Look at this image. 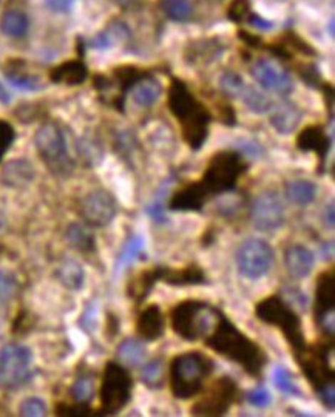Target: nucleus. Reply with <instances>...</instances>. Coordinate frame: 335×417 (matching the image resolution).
Listing matches in <instances>:
<instances>
[{"label":"nucleus","mask_w":335,"mask_h":417,"mask_svg":"<svg viewBox=\"0 0 335 417\" xmlns=\"http://www.w3.org/2000/svg\"><path fill=\"white\" fill-rule=\"evenodd\" d=\"M247 22L252 26L258 28V30H263V31H269V30H272V28H274V24L271 21H266V19H263L262 16H258L254 11L249 14Z\"/></svg>","instance_id":"nucleus-50"},{"label":"nucleus","mask_w":335,"mask_h":417,"mask_svg":"<svg viewBox=\"0 0 335 417\" xmlns=\"http://www.w3.org/2000/svg\"><path fill=\"white\" fill-rule=\"evenodd\" d=\"M163 11L173 22L184 24L193 16V5L190 0H163Z\"/></svg>","instance_id":"nucleus-35"},{"label":"nucleus","mask_w":335,"mask_h":417,"mask_svg":"<svg viewBox=\"0 0 335 417\" xmlns=\"http://www.w3.org/2000/svg\"><path fill=\"white\" fill-rule=\"evenodd\" d=\"M303 119V111L300 107H297L292 102H284V104L278 105L274 113L271 115V125L275 128V132L280 135H291L294 133L297 127L300 125Z\"/></svg>","instance_id":"nucleus-24"},{"label":"nucleus","mask_w":335,"mask_h":417,"mask_svg":"<svg viewBox=\"0 0 335 417\" xmlns=\"http://www.w3.org/2000/svg\"><path fill=\"white\" fill-rule=\"evenodd\" d=\"M332 351V343H317L311 348L306 346L302 354L295 359L308 382L317 393L335 383V373L329 359Z\"/></svg>","instance_id":"nucleus-12"},{"label":"nucleus","mask_w":335,"mask_h":417,"mask_svg":"<svg viewBox=\"0 0 335 417\" xmlns=\"http://www.w3.org/2000/svg\"><path fill=\"white\" fill-rule=\"evenodd\" d=\"M283 262L286 271L295 280H304L312 272L315 266V255L311 249L303 244H294L284 250Z\"/></svg>","instance_id":"nucleus-19"},{"label":"nucleus","mask_w":335,"mask_h":417,"mask_svg":"<svg viewBox=\"0 0 335 417\" xmlns=\"http://www.w3.org/2000/svg\"><path fill=\"white\" fill-rule=\"evenodd\" d=\"M46 403L39 397H28L19 406V413L26 417H41L46 414Z\"/></svg>","instance_id":"nucleus-43"},{"label":"nucleus","mask_w":335,"mask_h":417,"mask_svg":"<svg viewBox=\"0 0 335 417\" xmlns=\"http://www.w3.org/2000/svg\"><path fill=\"white\" fill-rule=\"evenodd\" d=\"M235 262L241 275L250 282H257L271 272L275 254L267 241L262 238H247L238 246Z\"/></svg>","instance_id":"nucleus-9"},{"label":"nucleus","mask_w":335,"mask_h":417,"mask_svg":"<svg viewBox=\"0 0 335 417\" xmlns=\"http://www.w3.org/2000/svg\"><path fill=\"white\" fill-rule=\"evenodd\" d=\"M76 0H45V6L53 13H70Z\"/></svg>","instance_id":"nucleus-48"},{"label":"nucleus","mask_w":335,"mask_h":417,"mask_svg":"<svg viewBox=\"0 0 335 417\" xmlns=\"http://www.w3.org/2000/svg\"><path fill=\"white\" fill-rule=\"evenodd\" d=\"M286 198L295 206H309L317 198V185L308 180H292L286 182L284 187Z\"/></svg>","instance_id":"nucleus-28"},{"label":"nucleus","mask_w":335,"mask_h":417,"mask_svg":"<svg viewBox=\"0 0 335 417\" xmlns=\"http://www.w3.org/2000/svg\"><path fill=\"white\" fill-rule=\"evenodd\" d=\"M204 343L217 354L239 365L250 377H262L264 365L267 364L266 352L257 341L239 331L222 312L209 336L204 339Z\"/></svg>","instance_id":"nucleus-1"},{"label":"nucleus","mask_w":335,"mask_h":417,"mask_svg":"<svg viewBox=\"0 0 335 417\" xmlns=\"http://www.w3.org/2000/svg\"><path fill=\"white\" fill-rule=\"evenodd\" d=\"M274 385L280 389V391L286 396H294V397H302L303 393L297 383V380L294 377V374L291 373L289 369L284 368V366H277L274 369Z\"/></svg>","instance_id":"nucleus-36"},{"label":"nucleus","mask_w":335,"mask_h":417,"mask_svg":"<svg viewBox=\"0 0 335 417\" xmlns=\"http://www.w3.org/2000/svg\"><path fill=\"white\" fill-rule=\"evenodd\" d=\"M250 220L259 232H274L282 229L286 222V209L282 198L274 190H264L252 201Z\"/></svg>","instance_id":"nucleus-13"},{"label":"nucleus","mask_w":335,"mask_h":417,"mask_svg":"<svg viewBox=\"0 0 335 417\" xmlns=\"http://www.w3.org/2000/svg\"><path fill=\"white\" fill-rule=\"evenodd\" d=\"M6 79L9 81L11 86L22 91H39L43 88V83L31 74L19 73V71H8Z\"/></svg>","instance_id":"nucleus-39"},{"label":"nucleus","mask_w":335,"mask_h":417,"mask_svg":"<svg viewBox=\"0 0 335 417\" xmlns=\"http://www.w3.org/2000/svg\"><path fill=\"white\" fill-rule=\"evenodd\" d=\"M36 176L34 165L28 160H11L8 161L0 172V181H2L6 187L11 189H22L30 185Z\"/></svg>","instance_id":"nucleus-21"},{"label":"nucleus","mask_w":335,"mask_h":417,"mask_svg":"<svg viewBox=\"0 0 335 417\" xmlns=\"http://www.w3.org/2000/svg\"><path fill=\"white\" fill-rule=\"evenodd\" d=\"M130 95H132V101L138 107L150 108L160 101L163 95V86L156 78L144 74V76L130 88Z\"/></svg>","instance_id":"nucleus-23"},{"label":"nucleus","mask_w":335,"mask_h":417,"mask_svg":"<svg viewBox=\"0 0 335 417\" xmlns=\"http://www.w3.org/2000/svg\"><path fill=\"white\" fill-rule=\"evenodd\" d=\"M246 82L237 73H226L220 79V88L229 98H239L241 91L244 90Z\"/></svg>","instance_id":"nucleus-41"},{"label":"nucleus","mask_w":335,"mask_h":417,"mask_svg":"<svg viewBox=\"0 0 335 417\" xmlns=\"http://www.w3.org/2000/svg\"><path fill=\"white\" fill-rule=\"evenodd\" d=\"M220 315L221 311L206 302L184 300L172 308L170 326L176 336L185 341H197L209 336Z\"/></svg>","instance_id":"nucleus-5"},{"label":"nucleus","mask_w":335,"mask_h":417,"mask_svg":"<svg viewBox=\"0 0 335 417\" xmlns=\"http://www.w3.org/2000/svg\"><path fill=\"white\" fill-rule=\"evenodd\" d=\"M317 394H319L320 401H321V403L324 406L329 408V410H334V408H335V383L329 385L326 388H323L321 391H319Z\"/></svg>","instance_id":"nucleus-49"},{"label":"nucleus","mask_w":335,"mask_h":417,"mask_svg":"<svg viewBox=\"0 0 335 417\" xmlns=\"http://www.w3.org/2000/svg\"><path fill=\"white\" fill-rule=\"evenodd\" d=\"M250 13H252V9H250L249 0H234L229 8V17L238 24L247 22Z\"/></svg>","instance_id":"nucleus-45"},{"label":"nucleus","mask_w":335,"mask_h":417,"mask_svg":"<svg viewBox=\"0 0 335 417\" xmlns=\"http://www.w3.org/2000/svg\"><path fill=\"white\" fill-rule=\"evenodd\" d=\"M19 291V280L14 272L0 269V302L13 300Z\"/></svg>","instance_id":"nucleus-40"},{"label":"nucleus","mask_w":335,"mask_h":417,"mask_svg":"<svg viewBox=\"0 0 335 417\" xmlns=\"http://www.w3.org/2000/svg\"><path fill=\"white\" fill-rule=\"evenodd\" d=\"M0 30L8 37L21 39L30 30V19L22 11H6L0 19Z\"/></svg>","instance_id":"nucleus-31"},{"label":"nucleus","mask_w":335,"mask_h":417,"mask_svg":"<svg viewBox=\"0 0 335 417\" xmlns=\"http://www.w3.org/2000/svg\"><path fill=\"white\" fill-rule=\"evenodd\" d=\"M221 53L222 48L218 41H201L192 43V46L187 50V54H185V59L189 61V63H210Z\"/></svg>","instance_id":"nucleus-32"},{"label":"nucleus","mask_w":335,"mask_h":417,"mask_svg":"<svg viewBox=\"0 0 335 417\" xmlns=\"http://www.w3.org/2000/svg\"><path fill=\"white\" fill-rule=\"evenodd\" d=\"M210 198L212 195L204 187L201 180H198L182 185L172 193L167 209L172 212H201Z\"/></svg>","instance_id":"nucleus-17"},{"label":"nucleus","mask_w":335,"mask_h":417,"mask_svg":"<svg viewBox=\"0 0 335 417\" xmlns=\"http://www.w3.org/2000/svg\"><path fill=\"white\" fill-rule=\"evenodd\" d=\"M167 104H169L170 113L181 125L185 144L193 152H198L209 135L212 119L209 110L192 95L189 87L180 79L172 81L169 93H167Z\"/></svg>","instance_id":"nucleus-2"},{"label":"nucleus","mask_w":335,"mask_h":417,"mask_svg":"<svg viewBox=\"0 0 335 417\" xmlns=\"http://www.w3.org/2000/svg\"><path fill=\"white\" fill-rule=\"evenodd\" d=\"M334 309H335V274L334 269L323 271L317 277L314 300V320L323 332L334 339Z\"/></svg>","instance_id":"nucleus-15"},{"label":"nucleus","mask_w":335,"mask_h":417,"mask_svg":"<svg viewBox=\"0 0 335 417\" xmlns=\"http://www.w3.org/2000/svg\"><path fill=\"white\" fill-rule=\"evenodd\" d=\"M143 250H144V240L138 235L130 237L123 247V252L119 254L116 259V267H115L116 272L120 271L123 267L132 264L135 262V258H138L143 254Z\"/></svg>","instance_id":"nucleus-37"},{"label":"nucleus","mask_w":335,"mask_h":417,"mask_svg":"<svg viewBox=\"0 0 335 417\" xmlns=\"http://www.w3.org/2000/svg\"><path fill=\"white\" fill-rule=\"evenodd\" d=\"M65 238H67L68 244L76 249L78 252L82 254H93L96 250V240L95 235L82 225H78V222H73L65 230Z\"/></svg>","instance_id":"nucleus-30"},{"label":"nucleus","mask_w":335,"mask_h":417,"mask_svg":"<svg viewBox=\"0 0 335 417\" xmlns=\"http://www.w3.org/2000/svg\"><path fill=\"white\" fill-rule=\"evenodd\" d=\"M78 152L82 156V160L88 164H95L102 160V147L91 138L79 139Z\"/></svg>","instance_id":"nucleus-42"},{"label":"nucleus","mask_w":335,"mask_h":417,"mask_svg":"<svg viewBox=\"0 0 335 417\" xmlns=\"http://www.w3.org/2000/svg\"><path fill=\"white\" fill-rule=\"evenodd\" d=\"M331 139L320 125H308L304 127L297 136V147L302 152H315L323 161L329 152Z\"/></svg>","instance_id":"nucleus-22"},{"label":"nucleus","mask_w":335,"mask_h":417,"mask_svg":"<svg viewBox=\"0 0 335 417\" xmlns=\"http://www.w3.org/2000/svg\"><path fill=\"white\" fill-rule=\"evenodd\" d=\"M79 215L88 227H107L118 215L116 200L108 190H91L81 200Z\"/></svg>","instance_id":"nucleus-14"},{"label":"nucleus","mask_w":335,"mask_h":417,"mask_svg":"<svg viewBox=\"0 0 335 417\" xmlns=\"http://www.w3.org/2000/svg\"><path fill=\"white\" fill-rule=\"evenodd\" d=\"M255 317L269 326L280 329L286 341L294 351L295 359L306 349V340L303 334V323L297 314L280 295H269L255 304Z\"/></svg>","instance_id":"nucleus-4"},{"label":"nucleus","mask_w":335,"mask_h":417,"mask_svg":"<svg viewBox=\"0 0 335 417\" xmlns=\"http://www.w3.org/2000/svg\"><path fill=\"white\" fill-rule=\"evenodd\" d=\"M16 139V130L14 127L5 119H0V161L4 160V156L9 150V147L13 145Z\"/></svg>","instance_id":"nucleus-44"},{"label":"nucleus","mask_w":335,"mask_h":417,"mask_svg":"<svg viewBox=\"0 0 335 417\" xmlns=\"http://www.w3.org/2000/svg\"><path fill=\"white\" fill-rule=\"evenodd\" d=\"M95 380H93L91 376H79L71 386V396L74 398V402L78 403H90V401L95 397Z\"/></svg>","instance_id":"nucleus-38"},{"label":"nucleus","mask_w":335,"mask_h":417,"mask_svg":"<svg viewBox=\"0 0 335 417\" xmlns=\"http://www.w3.org/2000/svg\"><path fill=\"white\" fill-rule=\"evenodd\" d=\"M135 329L138 337L144 341H156L164 336L165 321L160 304L150 303L139 311Z\"/></svg>","instance_id":"nucleus-18"},{"label":"nucleus","mask_w":335,"mask_h":417,"mask_svg":"<svg viewBox=\"0 0 335 417\" xmlns=\"http://www.w3.org/2000/svg\"><path fill=\"white\" fill-rule=\"evenodd\" d=\"M324 222L329 229L334 227V202H329V206H326V212H324Z\"/></svg>","instance_id":"nucleus-51"},{"label":"nucleus","mask_w":335,"mask_h":417,"mask_svg":"<svg viewBox=\"0 0 335 417\" xmlns=\"http://www.w3.org/2000/svg\"><path fill=\"white\" fill-rule=\"evenodd\" d=\"M161 282L169 286L187 287L201 286L207 282L206 274L197 264H189L184 267H167L161 266Z\"/></svg>","instance_id":"nucleus-20"},{"label":"nucleus","mask_w":335,"mask_h":417,"mask_svg":"<svg viewBox=\"0 0 335 417\" xmlns=\"http://www.w3.org/2000/svg\"><path fill=\"white\" fill-rule=\"evenodd\" d=\"M213 360L200 351L175 356L169 365V385L175 398L189 401L202 391L204 382L213 373Z\"/></svg>","instance_id":"nucleus-3"},{"label":"nucleus","mask_w":335,"mask_h":417,"mask_svg":"<svg viewBox=\"0 0 335 417\" xmlns=\"http://www.w3.org/2000/svg\"><path fill=\"white\" fill-rule=\"evenodd\" d=\"M329 31H331V36L334 37V19H332L331 24H329Z\"/></svg>","instance_id":"nucleus-53"},{"label":"nucleus","mask_w":335,"mask_h":417,"mask_svg":"<svg viewBox=\"0 0 335 417\" xmlns=\"http://www.w3.org/2000/svg\"><path fill=\"white\" fill-rule=\"evenodd\" d=\"M90 406L88 403H74V405H67V403H59L56 406V414L59 416H88Z\"/></svg>","instance_id":"nucleus-47"},{"label":"nucleus","mask_w":335,"mask_h":417,"mask_svg":"<svg viewBox=\"0 0 335 417\" xmlns=\"http://www.w3.org/2000/svg\"><path fill=\"white\" fill-rule=\"evenodd\" d=\"M147 349L141 339H124L116 348V357L119 364L125 366H139L145 360Z\"/></svg>","instance_id":"nucleus-29"},{"label":"nucleus","mask_w":335,"mask_h":417,"mask_svg":"<svg viewBox=\"0 0 335 417\" xmlns=\"http://www.w3.org/2000/svg\"><path fill=\"white\" fill-rule=\"evenodd\" d=\"M247 402L255 408H266V406L271 405L272 396L266 388L258 386V388L252 389V391L247 393Z\"/></svg>","instance_id":"nucleus-46"},{"label":"nucleus","mask_w":335,"mask_h":417,"mask_svg":"<svg viewBox=\"0 0 335 417\" xmlns=\"http://www.w3.org/2000/svg\"><path fill=\"white\" fill-rule=\"evenodd\" d=\"M133 377L130 371L119 361H108L102 373L99 401L104 414H116L123 411L132 401Z\"/></svg>","instance_id":"nucleus-7"},{"label":"nucleus","mask_w":335,"mask_h":417,"mask_svg":"<svg viewBox=\"0 0 335 417\" xmlns=\"http://www.w3.org/2000/svg\"><path fill=\"white\" fill-rule=\"evenodd\" d=\"M158 282H161V266L144 269L128 283L127 294L138 303H143Z\"/></svg>","instance_id":"nucleus-25"},{"label":"nucleus","mask_w":335,"mask_h":417,"mask_svg":"<svg viewBox=\"0 0 335 417\" xmlns=\"http://www.w3.org/2000/svg\"><path fill=\"white\" fill-rule=\"evenodd\" d=\"M88 70L86 63L81 61H68L61 63L50 73V79L54 83H63V86H81L86 82Z\"/></svg>","instance_id":"nucleus-26"},{"label":"nucleus","mask_w":335,"mask_h":417,"mask_svg":"<svg viewBox=\"0 0 335 417\" xmlns=\"http://www.w3.org/2000/svg\"><path fill=\"white\" fill-rule=\"evenodd\" d=\"M239 389L237 382L229 376H221L213 380L212 385L190 408L193 416H225L238 401Z\"/></svg>","instance_id":"nucleus-11"},{"label":"nucleus","mask_w":335,"mask_h":417,"mask_svg":"<svg viewBox=\"0 0 335 417\" xmlns=\"http://www.w3.org/2000/svg\"><path fill=\"white\" fill-rule=\"evenodd\" d=\"M11 102V95H9L8 90L4 87V83L0 82V104L8 105Z\"/></svg>","instance_id":"nucleus-52"},{"label":"nucleus","mask_w":335,"mask_h":417,"mask_svg":"<svg viewBox=\"0 0 335 417\" xmlns=\"http://www.w3.org/2000/svg\"><path fill=\"white\" fill-rule=\"evenodd\" d=\"M246 169L247 165L238 152L222 150L210 158L201 182L212 197L234 192Z\"/></svg>","instance_id":"nucleus-6"},{"label":"nucleus","mask_w":335,"mask_h":417,"mask_svg":"<svg viewBox=\"0 0 335 417\" xmlns=\"http://www.w3.org/2000/svg\"><path fill=\"white\" fill-rule=\"evenodd\" d=\"M56 278L67 289L81 291L83 283H86V271H83L82 264L78 263L76 259L67 258L56 269Z\"/></svg>","instance_id":"nucleus-27"},{"label":"nucleus","mask_w":335,"mask_h":417,"mask_svg":"<svg viewBox=\"0 0 335 417\" xmlns=\"http://www.w3.org/2000/svg\"><path fill=\"white\" fill-rule=\"evenodd\" d=\"M165 365L163 359H153L141 368V382L150 389H161L165 383Z\"/></svg>","instance_id":"nucleus-34"},{"label":"nucleus","mask_w":335,"mask_h":417,"mask_svg":"<svg viewBox=\"0 0 335 417\" xmlns=\"http://www.w3.org/2000/svg\"><path fill=\"white\" fill-rule=\"evenodd\" d=\"M37 153L54 175L71 173L73 163L68 156L67 141L58 124L45 123L34 133Z\"/></svg>","instance_id":"nucleus-8"},{"label":"nucleus","mask_w":335,"mask_h":417,"mask_svg":"<svg viewBox=\"0 0 335 417\" xmlns=\"http://www.w3.org/2000/svg\"><path fill=\"white\" fill-rule=\"evenodd\" d=\"M250 73H252L254 79L259 86L267 91L275 93V95L287 96L294 91V81L291 78V74L272 61L258 59L252 65Z\"/></svg>","instance_id":"nucleus-16"},{"label":"nucleus","mask_w":335,"mask_h":417,"mask_svg":"<svg viewBox=\"0 0 335 417\" xmlns=\"http://www.w3.org/2000/svg\"><path fill=\"white\" fill-rule=\"evenodd\" d=\"M33 352L26 346L6 345L0 349V388L6 391L22 388L30 382Z\"/></svg>","instance_id":"nucleus-10"},{"label":"nucleus","mask_w":335,"mask_h":417,"mask_svg":"<svg viewBox=\"0 0 335 417\" xmlns=\"http://www.w3.org/2000/svg\"><path fill=\"white\" fill-rule=\"evenodd\" d=\"M239 99L243 101V104L250 110L254 111L257 115H266L269 111L274 110V101L266 96L264 93H262L259 90L250 87L246 83L244 90L241 91Z\"/></svg>","instance_id":"nucleus-33"}]
</instances>
